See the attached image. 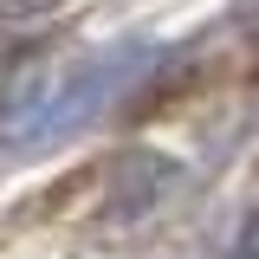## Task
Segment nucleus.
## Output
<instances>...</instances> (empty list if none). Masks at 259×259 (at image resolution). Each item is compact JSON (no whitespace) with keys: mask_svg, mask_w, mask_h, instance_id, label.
<instances>
[{"mask_svg":"<svg viewBox=\"0 0 259 259\" xmlns=\"http://www.w3.org/2000/svg\"><path fill=\"white\" fill-rule=\"evenodd\" d=\"M162 59L156 39H117V46H97L84 59L59 65L39 91L20 104V117H7V143H20V149H39V143H65V136H78L84 123H97L117 97H130L143 78H149V65Z\"/></svg>","mask_w":259,"mask_h":259,"instance_id":"nucleus-1","label":"nucleus"},{"mask_svg":"<svg viewBox=\"0 0 259 259\" xmlns=\"http://www.w3.org/2000/svg\"><path fill=\"white\" fill-rule=\"evenodd\" d=\"M65 0H0V20H46V13H59Z\"/></svg>","mask_w":259,"mask_h":259,"instance_id":"nucleus-2","label":"nucleus"}]
</instances>
